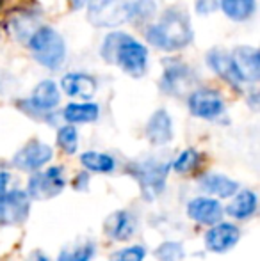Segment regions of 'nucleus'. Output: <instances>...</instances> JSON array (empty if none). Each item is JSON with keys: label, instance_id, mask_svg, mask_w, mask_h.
Returning a JSON list of instances; mask_svg holds the SVG:
<instances>
[{"label": "nucleus", "instance_id": "obj_18", "mask_svg": "<svg viewBox=\"0 0 260 261\" xmlns=\"http://www.w3.org/2000/svg\"><path fill=\"white\" fill-rule=\"evenodd\" d=\"M59 101H61L59 89H57L56 82H52V80L39 82L31 96V105L36 110H41V112H49V110L56 109L59 105Z\"/></svg>", "mask_w": 260, "mask_h": 261}, {"label": "nucleus", "instance_id": "obj_30", "mask_svg": "<svg viewBox=\"0 0 260 261\" xmlns=\"http://www.w3.org/2000/svg\"><path fill=\"white\" fill-rule=\"evenodd\" d=\"M11 181V174L7 171H0V197L7 192V187H9Z\"/></svg>", "mask_w": 260, "mask_h": 261}, {"label": "nucleus", "instance_id": "obj_23", "mask_svg": "<svg viewBox=\"0 0 260 261\" xmlns=\"http://www.w3.org/2000/svg\"><path fill=\"white\" fill-rule=\"evenodd\" d=\"M221 9L230 20L244 21L255 13V0H221Z\"/></svg>", "mask_w": 260, "mask_h": 261}, {"label": "nucleus", "instance_id": "obj_13", "mask_svg": "<svg viewBox=\"0 0 260 261\" xmlns=\"http://www.w3.org/2000/svg\"><path fill=\"white\" fill-rule=\"evenodd\" d=\"M233 64L243 82H257L260 79V54L251 46H239L232 54Z\"/></svg>", "mask_w": 260, "mask_h": 261}, {"label": "nucleus", "instance_id": "obj_5", "mask_svg": "<svg viewBox=\"0 0 260 261\" xmlns=\"http://www.w3.org/2000/svg\"><path fill=\"white\" fill-rule=\"evenodd\" d=\"M29 48L34 54V59L49 69H59L66 59L64 39L59 32L50 27H41L32 32L29 39Z\"/></svg>", "mask_w": 260, "mask_h": 261}, {"label": "nucleus", "instance_id": "obj_24", "mask_svg": "<svg viewBox=\"0 0 260 261\" xmlns=\"http://www.w3.org/2000/svg\"><path fill=\"white\" fill-rule=\"evenodd\" d=\"M97 254V245L94 242L86 240L82 244H77L72 249H64L57 256V261H91Z\"/></svg>", "mask_w": 260, "mask_h": 261}, {"label": "nucleus", "instance_id": "obj_32", "mask_svg": "<svg viewBox=\"0 0 260 261\" xmlns=\"http://www.w3.org/2000/svg\"><path fill=\"white\" fill-rule=\"evenodd\" d=\"M25 261H50V258L41 251H32L31 254L25 258Z\"/></svg>", "mask_w": 260, "mask_h": 261}, {"label": "nucleus", "instance_id": "obj_1", "mask_svg": "<svg viewBox=\"0 0 260 261\" xmlns=\"http://www.w3.org/2000/svg\"><path fill=\"white\" fill-rule=\"evenodd\" d=\"M102 57L107 62L118 64L127 75L143 76L148 64V50L134 38L123 32H112L104 39L100 48Z\"/></svg>", "mask_w": 260, "mask_h": 261}, {"label": "nucleus", "instance_id": "obj_21", "mask_svg": "<svg viewBox=\"0 0 260 261\" xmlns=\"http://www.w3.org/2000/svg\"><path fill=\"white\" fill-rule=\"evenodd\" d=\"M100 116V107L97 103H69L64 109L63 117L68 123H93Z\"/></svg>", "mask_w": 260, "mask_h": 261}, {"label": "nucleus", "instance_id": "obj_29", "mask_svg": "<svg viewBox=\"0 0 260 261\" xmlns=\"http://www.w3.org/2000/svg\"><path fill=\"white\" fill-rule=\"evenodd\" d=\"M218 0H196V11L200 14H210L218 9Z\"/></svg>", "mask_w": 260, "mask_h": 261}, {"label": "nucleus", "instance_id": "obj_10", "mask_svg": "<svg viewBox=\"0 0 260 261\" xmlns=\"http://www.w3.org/2000/svg\"><path fill=\"white\" fill-rule=\"evenodd\" d=\"M54 156V151L49 144H43L39 141H31L25 144L16 155L13 156V165L21 171H38L46 162H50Z\"/></svg>", "mask_w": 260, "mask_h": 261}, {"label": "nucleus", "instance_id": "obj_17", "mask_svg": "<svg viewBox=\"0 0 260 261\" xmlns=\"http://www.w3.org/2000/svg\"><path fill=\"white\" fill-rule=\"evenodd\" d=\"M193 84L191 71L184 64H168L162 79V89L170 94H182Z\"/></svg>", "mask_w": 260, "mask_h": 261}, {"label": "nucleus", "instance_id": "obj_2", "mask_svg": "<svg viewBox=\"0 0 260 261\" xmlns=\"http://www.w3.org/2000/svg\"><path fill=\"white\" fill-rule=\"evenodd\" d=\"M145 34L152 45L162 50H180L193 41L189 16L177 7L168 9L155 25L146 29Z\"/></svg>", "mask_w": 260, "mask_h": 261}, {"label": "nucleus", "instance_id": "obj_6", "mask_svg": "<svg viewBox=\"0 0 260 261\" xmlns=\"http://www.w3.org/2000/svg\"><path fill=\"white\" fill-rule=\"evenodd\" d=\"M64 185V169L61 165H52L46 171L36 172L31 176L27 183V196L36 201L52 199L63 192Z\"/></svg>", "mask_w": 260, "mask_h": 261}, {"label": "nucleus", "instance_id": "obj_33", "mask_svg": "<svg viewBox=\"0 0 260 261\" xmlns=\"http://www.w3.org/2000/svg\"><path fill=\"white\" fill-rule=\"evenodd\" d=\"M72 2H73V7H75V9H80V7L87 2V0H72Z\"/></svg>", "mask_w": 260, "mask_h": 261}, {"label": "nucleus", "instance_id": "obj_9", "mask_svg": "<svg viewBox=\"0 0 260 261\" xmlns=\"http://www.w3.org/2000/svg\"><path fill=\"white\" fill-rule=\"evenodd\" d=\"M241 238V229L232 222H221L212 224L210 229L205 233V245L210 252H228L237 245Z\"/></svg>", "mask_w": 260, "mask_h": 261}, {"label": "nucleus", "instance_id": "obj_31", "mask_svg": "<svg viewBox=\"0 0 260 261\" xmlns=\"http://www.w3.org/2000/svg\"><path fill=\"white\" fill-rule=\"evenodd\" d=\"M87 178H89V176H87L86 172L79 174L75 181H73V189H75V190H84L87 187V183H89V179H87Z\"/></svg>", "mask_w": 260, "mask_h": 261}, {"label": "nucleus", "instance_id": "obj_22", "mask_svg": "<svg viewBox=\"0 0 260 261\" xmlns=\"http://www.w3.org/2000/svg\"><path fill=\"white\" fill-rule=\"evenodd\" d=\"M80 164L91 172H112L116 169V160L107 153L86 151L80 155Z\"/></svg>", "mask_w": 260, "mask_h": 261}, {"label": "nucleus", "instance_id": "obj_26", "mask_svg": "<svg viewBox=\"0 0 260 261\" xmlns=\"http://www.w3.org/2000/svg\"><path fill=\"white\" fill-rule=\"evenodd\" d=\"M184 256V245L180 242H164L155 251V258L159 261H182Z\"/></svg>", "mask_w": 260, "mask_h": 261}, {"label": "nucleus", "instance_id": "obj_28", "mask_svg": "<svg viewBox=\"0 0 260 261\" xmlns=\"http://www.w3.org/2000/svg\"><path fill=\"white\" fill-rule=\"evenodd\" d=\"M146 256V249L143 245H132L125 247L122 251L114 252L111 256V261H143Z\"/></svg>", "mask_w": 260, "mask_h": 261}, {"label": "nucleus", "instance_id": "obj_8", "mask_svg": "<svg viewBox=\"0 0 260 261\" xmlns=\"http://www.w3.org/2000/svg\"><path fill=\"white\" fill-rule=\"evenodd\" d=\"M189 110L193 116L200 117V119H218L223 112H225V103L223 98L219 96L216 91L210 89H198L189 96L187 100Z\"/></svg>", "mask_w": 260, "mask_h": 261}, {"label": "nucleus", "instance_id": "obj_19", "mask_svg": "<svg viewBox=\"0 0 260 261\" xmlns=\"http://www.w3.org/2000/svg\"><path fill=\"white\" fill-rule=\"evenodd\" d=\"M257 212V194L253 190H243V192H235L232 196V201L226 206V213L232 219L237 220H246L255 215Z\"/></svg>", "mask_w": 260, "mask_h": 261}, {"label": "nucleus", "instance_id": "obj_15", "mask_svg": "<svg viewBox=\"0 0 260 261\" xmlns=\"http://www.w3.org/2000/svg\"><path fill=\"white\" fill-rule=\"evenodd\" d=\"M61 87L69 98L77 100H89L97 93V82L93 76L84 73H68L61 80Z\"/></svg>", "mask_w": 260, "mask_h": 261}, {"label": "nucleus", "instance_id": "obj_27", "mask_svg": "<svg viewBox=\"0 0 260 261\" xmlns=\"http://www.w3.org/2000/svg\"><path fill=\"white\" fill-rule=\"evenodd\" d=\"M57 144L64 149V153L73 155L77 151V146H79V134H77L75 126L68 124V126L59 128V132H57Z\"/></svg>", "mask_w": 260, "mask_h": 261}, {"label": "nucleus", "instance_id": "obj_3", "mask_svg": "<svg viewBox=\"0 0 260 261\" xmlns=\"http://www.w3.org/2000/svg\"><path fill=\"white\" fill-rule=\"evenodd\" d=\"M170 169V162L157 156H150L137 162H132L129 165V174L137 181L143 199L153 201L166 189V179Z\"/></svg>", "mask_w": 260, "mask_h": 261}, {"label": "nucleus", "instance_id": "obj_20", "mask_svg": "<svg viewBox=\"0 0 260 261\" xmlns=\"http://www.w3.org/2000/svg\"><path fill=\"white\" fill-rule=\"evenodd\" d=\"M200 187L208 194H214V196L226 199V197H232L233 194L239 190V183L233 181V179L226 178L223 174H216V172H208L200 178Z\"/></svg>", "mask_w": 260, "mask_h": 261}, {"label": "nucleus", "instance_id": "obj_12", "mask_svg": "<svg viewBox=\"0 0 260 261\" xmlns=\"http://www.w3.org/2000/svg\"><path fill=\"white\" fill-rule=\"evenodd\" d=\"M187 215L201 226H212L223 219V208L218 199L212 197H195L187 204Z\"/></svg>", "mask_w": 260, "mask_h": 261}, {"label": "nucleus", "instance_id": "obj_4", "mask_svg": "<svg viewBox=\"0 0 260 261\" xmlns=\"http://www.w3.org/2000/svg\"><path fill=\"white\" fill-rule=\"evenodd\" d=\"M141 0H87V16L97 27H118L134 20Z\"/></svg>", "mask_w": 260, "mask_h": 261}, {"label": "nucleus", "instance_id": "obj_11", "mask_svg": "<svg viewBox=\"0 0 260 261\" xmlns=\"http://www.w3.org/2000/svg\"><path fill=\"white\" fill-rule=\"evenodd\" d=\"M137 229V219L129 210H116L104 220V233L112 242H127Z\"/></svg>", "mask_w": 260, "mask_h": 261}, {"label": "nucleus", "instance_id": "obj_7", "mask_svg": "<svg viewBox=\"0 0 260 261\" xmlns=\"http://www.w3.org/2000/svg\"><path fill=\"white\" fill-rule=\"evenodd\" d=\"M31 212V197L23 190H7L0 197V227L20 226Z\"/></svg>", "mask_w": 260, "mask_h": 261}, {"label": "nucleus", "instance_id": "obj_14", "mask_svg": "<svg viewBox=\"0 0 260 261\" xmlns=\"http://www.w3.org/2000/svg\"><path fill=\"white\" fill-rule=\"evenodd\" d=\"M146 137L153 146H164L173 139V121L164 109L152 114L146 123Z\"/></svg>", "mask_w": 260, "mask_h": 261}, {"label": "nucleus", "instance_id": "obj_16", "mask_svg": "<svg viewBox=\"0 0 260 261\" xmlns=\"http://www.w3.org/2000/svg\"><path fill=\"white\" fill-rule=\"evenodd\" d=\"M207 62L216 73H218L221 79H225L226 82L233 84V86H241L243 84V79L237 73V68L233 64V59L230 54L223 52V50H210L207 54Z\"/></svg>", "mask_w": 260, "mask_h": 261}, {"label": "nucleus", "instance_id": "obj_25", "mask_svg": "<svg viewBox=\"0 0 260 261\" xmlns=\"http://www.w3.org/2000/svg\"><path fill=\"white\" fill-rule=\"evenodd\" d=\"M200 160H201V155L196 149H193V148L185 149V151H182L180 155L171 162V169H173L175 172H178V174H185V172L195 171L198 167V164H200Z\"/></svg>", "mask_w": 260, "mask_h": 261}]
</instances>
